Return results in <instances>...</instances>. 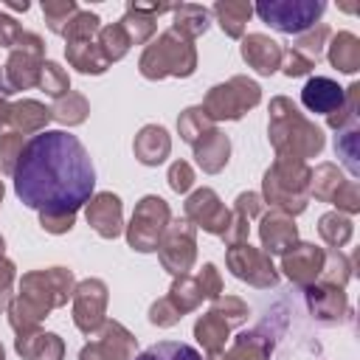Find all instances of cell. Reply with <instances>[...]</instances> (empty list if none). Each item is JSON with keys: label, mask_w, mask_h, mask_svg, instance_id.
<instances>
[{"label": "cell", "mask_w": 360, "mask_h": 360, "mask_svg": "<svg viewBox=\"0 0 360 360\" xmlns=\"http://www.w3.org/2000/svg\"><path fill=\"white\" fill-rule=\"evenodd\" d=\"M14 191L22 205L39 211V222L51 233L73 228L76 211L90 202L96 169L84 143L65 129H42L22 143L11 172Z\"/></svg>", "instance_id": "6da1fadb"}, {"label": "cell", "mask_w": 360, "mask_h": 360, "mask_svg": "<svg viewBox=\"0 0 360 360\" xmlns=\"http://www.w3.org/2000/svg\"><path fill=\"white\" fill-rule=\"evenodd\" d=\"M270 112H273L270 138H273V143H276V149L281 155L292 152L290 158H304V155H312V152H318L323 146L321 129L307 124L287 98H276L270 104Z\"/></svg>", "instance_id": "7a4b0ae2"}, {"label": "cell", "mask_w": 360, "mask_h": 360, "mask_svg": "<svg viewBox=\"0 0 360 360\" xmlns=\"http://www.w3.org/2000/svg\"><path fill=\"white\" fill-rule=\"evenodd\" d=\"M197 65L194 45L177 34L174 28L163 31L152 45H146L141 56V73L146 79H163V76H191Z\"/></svg>", "instance_id": "3957f363"}, {"label": "cell", "mask_w": 360, "mask_h": 360, "mask_svg": "<svg viewBox=\"0 0 360 360\" xmlns=\"http://www.w3.org/2000/svg\"><path fill=\"white\" fill-rule=\"evenodd\" d=\"M323 8L326 3L321 0H264L256 6V14L281 34H301L323 14Z\"/></svg>", "instance_id": "277c9868"}, {"label": "cell", "mask_w": 360, "mask_h": 360, "mask_svg": "<svg viewBox=\"0 0 360 360\" xmlns=\"http://www.w3.org/2000/svg\"><path fill=\"white\" fill-rule=\"evenodd\" d=\"M259 84L245 79V76H233L228 84H217L211 87V93L205 96V107L202 112L208 118H242V112H248L253 104H259Z\"/></svg>", "instance_id": "5b68a950"}, {"label": "cell", "mask_w": 360, "mask_h": 360, "mask_svg": "<svg viewBox=\"0 0 360 360\" xmlns=\"http://www.w3.org/2000/svg\"><path fill=\"white\" fill-rule=\"evenodd\" d=\"M20 290H22L20 292L22 298H28L31 304H37V307H42L48 312L51 307H59V304H65L70 298L73 276L65 267H51V270L28 273V276H22Z\"/></svg>", "instance_id": "8992f818"}, {"label": "cell", "mask_w": 360, "mask_h": 360, "mask_svg": "<svg viewBox=\"0 0 360 360\" xmlns=\"http://www.w3.org/2000/svg\"><path fill=\"white\" fill-rule=\"evenodd\" d=\"M169 225V205L160 197H143L129 222V245L135 250H158L160 233Z\"/></svg>", "instance_id": "52a82bcc"}, {"label": "cell", "mask_w": 360, "mask_h": 360, "mask_svg": "<svg viewBox=\"0 0 360 360\" xmlns=\"http://www.w3.org/2000/svg\"><path fill=\"white\" fill-rule=\"evenodd\" d=\"M3 70H6V79L14 90L34 87L39 82V70H42V39L37 34L22 31V37L11 48L8 65Z\"/></svg>", "instance_id": "ba28073f"}, {"label": "cell", "mask_w": 360, "mask_h": 360, "mask_svg": "<svg viewBox=\"0 0 360 360\" xmlns=\"http://www.w3.org/2000/svg\"><path fill=\"white\" fill-rule=\"evenodd\" d=\"M160 250V262L169 273L174 276H186V270L194 262V228L188 219H177L174 225H169L166 236L158 242Z\"/></svg>", "instance_id": "9c48e42d"}, {"label": "cell", "mask_w": 360, "mask_h": 360, "mask_svg": "<svg viewBox=\"0 0 360 360\" xmlns=\"http://www.w3.org/2000/svg\"><path fill=\"white\" fill-rule=\"evenodd\" d=\"M104 307H107V287L98 278H87L76 287V304H73V321L82 332L93 335L98 323L104 321Z\"/></svg>", "instance_id": "30bf717a"}, {"label": "cell", "mask_w": 360, "mask_h": 360, "mask_svg": "<svg viewBox=\"0 0 360 360\" xmlns=\"http://www.w3.org/2000/svg\"><path fill=\"white\" fill-rule=\"evenodd\" d=\"M228 264L233 270V276L256 284V287H267V284H276V270L270 264V259L264 253H259L256 248L250 245H233L228 250Z\"/></svg>", "instance_id": "8fae6325"}, {"label": "cell", "mask_w": 360, "mask_h": 360, "mask_svg": "<svg viewBox=\"0 0 360 360\" xmlns=\"http://www.w3.org/2000/svg\"><path fill=\"white\" fill-rule=\"evenodd\" d=\"M186 219L197 222L208 233H225V228L231 222V214L225 211V205L219 202V197L211 188H200L186 202Z\"/></svg>", "instance_id": "7c38bea8"}, {"label": "cell", "mask_w": 360, "mask_h": 360, "mask_svg": "<svg viewBox=\"0 0 360 360\" xmlns=\"http://www.w3.org/2000/svg\"><path fill=\"white\" fill-rule=\"evenodd\" d=\"M135 352V338L115 321L104 323V332L98 335V343H90L82 349V360H129Z\"/></svg>", "instance_id": "4fadbf2b"}, {"label": "cell", "mask_w": 360, "mask_h": 360, "mask_svg": "<svg viewBox=\"0 0 360 360\" xmlns=\"http://www.w3.org/2000/svg\"><path fill=\"white\" fill-rule=\"evenodd\" d=\"M301 101L307 110L312 112H343L346 110V98H343V90L338 87V82L326 79V76H315L304 84L301 90Z\"/></svg>", "instance_id": "5bb4252c"}, {"label": "cell", "mask_w": 360, "mask_h": 360, "mask_svg": "<svg viewBox=\"0 0 360 360\" xmlns=\"http://www.w3.org/2000/svg\"><path fill=\"white\" fill-rule=\"evenodd\" d=\"M242 59L262 76H270L281 65V48L276 39H270L264 34H248L242 39Z\"/></svg>", "instance_id": "9a60e30c"}, {"label": "cell", "mask_w": 360, "mask_h": 360, "mask_svg": "<svg viewBox=\"0 0 360 360\" xmlns=\"http://www.w3.org/2000/svg\"><path fill=\"white\" fill-rule=\"evenodd\" d=\"M87 219L104 239L118 236L121 233V200L110 191L96 194L87 205Z\"/></svg>", "instance_id": "2e32d148"}, {"label": "cell", "mask_w": 360, "mask_h": 360, "mask_svg": "<svg viewBox=\"0 0 360 360\" xmlns=\"http://www.w3.org/2000/svg\"><path fill=\"white\" fill-rule=\"evenodd\" d=\"M163 11H174L172 6H143V3H129L127 14L121 20V28L127 31L129 42H146L155 34V20Z\"/></svg>", "instance_id": "e0dca14e"}, {"label": "cell", "mask_w": 360, "mask_h": 360, "mask_svg": "<svg viewBox=\"0 0 360 360\" xmlns=\"http://www.w3.org/2000/svg\"><path fill=\"white\" fill-rule=\"evenodd\" d=\"M321 264H323V253L312 245H298V248H292V253L284 256V270L298 284L312 281L321 273Z\"/></svg>", "instance_id": "ac0fdd59"}, {"label": "cell", "mask_w": 360, "mask_h": 360, "mask_svg": "<svg viewBox=\"0 0 360 360\" xmlns=\"http://www.w3.org/2000/svg\"><path fill=\"white\" fill-rule=\"evenodd\" d=\"M262 242L267 253H284L295 242V225L284 211H273L262 222Z\"/></svg>", "instance_id": "d6986e66"}, {"label": "cell", "mask_w": 360, "mask_h": 360, "mask_svg": "<svg viewBox=\"0 0 360 360\" xmlns=\"http://www.w3.org/2000/svg\"><path fill=\"white\" fill-rule=\"evenodd\" d=\"M17 352L22 357H31V360H62L65 346H62L59 335H51V332H25V335L17 338Z\"/></svg>", "instance_id": "ffe728a7"}, {"label": "cell", "mask_w": 360, "mask_h": 360, "mask_svg": "<svg viewBox=\"0 0 360 360\" xmlns=\"http://www.w3.org/2000/svg\"><path fill=\"white\" fill-rule=\"evenodd\" d=\"M228 152H231V143L222 132L211 129L208 135H202L197 143H194V155H197V163L205 169V172H219L225 163H228Z\"/></svg>", "instance_id": "44dd1931"}, {"label": "cell", "mask_w": 360, "mask_h": 360, "mask_svg": "<svg viewBox=\"0 0 360 360\" xmlns=\"http://www.w3.org/2000/svg\"><path fill=\"white\" fill-rule=\"evenodd\" d=\"M169 146H172V143H169V135H166L163 127H143L141 135L135 138V155H138V160L146 163V166L160 163V160L169 155Z\"/></svg>", "instance_id": "7402d4cb"}, {"label": "cell", "mask_w": 360, "mask_h": 360, "mask_svg": "<svg viewBox=\"0 0 360 360\" xmlns=\"http://www.w3.org/2000/svg\"><path fill=\"white\" fill-rule=\"evenodd\" d=\"M68 62L73 65V68H79L82 73H104L107 70V59H104V53H101V48L93 42V39H87V42H68Z\"/></svg>", "instance_id": "603a6c76"}, {"label": "cell", "mask_w": 360, "mask_h": 360, "mask_svg": "<svg viewBox=\"0 0 360 360\" xmlns=\"http://www.w3.org/2000/svg\"><path fill=\"white\" fill-rule=\"evenodd\" d=\"M208 22H211V11H208V8L194 6V3L174 6V31H177V34H183L186 39L205 34Z\"/></svg>", "instance_id": "cb8c5ba5"}, {"label": "cell", "mask_w": 360, "mask_h": 360, "mask_svg": "<svg viewBox=\"0 0 360 360\" xmlns=\"http://www.w3.org/2000/svg\"><path fill=\"white\" fill-rule=\"evenodd\" d=\"M228 321L225 318H219L217 312H208V315H202L200 321H197V326H194V335H197V340L208 349V354H219L222 352V346H225V338H228Z\"/></svg>", "instance_id": "d4e9b609"}, {"label": "cell", "mask_w": 360, "mask_h": 360, "mask_svg": "<svg viewBox=\"0 0 360 360\" xmlns=\"http://www.w3.org/2000/svg\"><path fill=\"white\" fill-rule=\"evenodd\" d=\"M48 118H51V110H45L39 101H31V98L14 104L11 112H8V121L17 129H22V132H42V127L48 124Z\"/></svg>", "instance_id": "484cf974"}, {"label": "cell", "mask_w": 360, "mask_h": 360, "mask_svg": "<svg viewBox=\"0 0 360 360\" xmlns=\"http://www.w3.org/2000/svg\"><path fill=\"white\" fill-rule=\"evenodd\" d=\"M329 59L335 68L346 70V73H354L357 70V62H360V48H357V37L354 34H338L329 45Z\"/></svg>", "instance_id": "4316f807"}, {"label": "cell", "mask_w": 360, "mask_h": 360, "mask_svg": "<svg viewBox=\"0 0 360 360\" xmlns=\"http://www.w3.org/2000/svg\"><path fill=\"white\" fill-rule=\"evenodd\" d=\"M135 360H202V354L188 346V343H177V340H160L149 349H143Z\"/></svg>", "instance_id": "83f0119b"}, {"label": "cell", "mask_w": 360, "mask_h": 360, "mask_svg": "<svg viewBox=\"0 0 360 360\" xmlns=\"http://www.w3.org/2000/svg\"><path fill=\"white\" fill-rule=\"evenodd\" d=\"M250 11L253 8L248 3H217L214 6V14H217V20H219V25L228 37H242Z\"/></svg>", "instance_id": "f1b7e54d"}, {"label": "cell", "mask_w": 360, "mask_h": 360, "mask_svg": "<svg viewBox=\"0 0 360 360\" xmlns=\"http://www.w3.org/2000/svg\"><path fill=\"white\" fill-rule=\"evenodd\" d=\"M129 45H132V42H129L127 31L121 28V22L98 28V48H101V53H104V59H107V62L121 59V56L129 51Z\"/></svg>", "instance_id": "f546056e"}, {"label": "cell", "mask_w": 360, "mask_h": 360, "mask_svg": "<svg viewBox=\"0 0 360 360\" xmlns=\"http://www.w3.org/2000/svg\"><path fill=\"white\" fill-rule=\"evenodd\" d=\"M101 20H98V14H93V11H76L70 20H68V25H65V37H68V42H87V39H93V34H98V25Z\"/></svg>", "instance_id": "4dcf8cb0"}, {"label": "cell", "mask_w": 360, "mask_h": 360, "mask_svg": "<svg viewBox=\"0 0 360 360\" xmlns=\"http://www.w3.org/2000/svg\"><path fill=\"white\" fill-rule=\"evenodd\" d=\"M200 298H202V292H200L197 281L188 278V276H180V278L174 281L172 292H169V301H172V307H174L180 315L188 312V309H194V307L200 304Z\"/></svg>", "instance_id": "1f68e13d"}, {"label": "cell", "mask_w": 360, "mask_h": 360, "mask_svg": "<svg viewBox=\"0 0 360 360\" xmlns=\"http://www.w3.org/2000/svg\"><path fill=\"white\" fill-rule=\"evenodd\" d=\"M51 115H53L56 121H62V124H82L84 115H87V101H84L79 93H70V90H68V96L53 104Z\"/></svg>", "instance_id": "d6a6232c"}, {"label": "cell", "mask_w": 360, "mask_h": 360, "mask_svg": "<svg viewBox=\"0 0 360 360\" xmlns=\"http://www.w3.org/2000/svg\"><path fill=\"white\" fill-rule=\"evenodd\" d=\"M205 118H208V115L202 112V107H191V110H186V112L180 115V121H177V124H180V135H183L191 146H194L202 135H208V132H211Z\"/></svg>", "instance_id": "836d02e7"}, {"label": "cell", "mask_w": 360, "mask_h": 360, "mask_svg": "<svg viewBox=\"0 0 360 360\" xmlns=\"http://www.w3.org/2000/svg\"><path fill=\"white\" fill-rule=\"evenodd\" d=\"M48 96H62V93H68V87H70V82H68V73L56 65V62H42V70H39V82H37Z\"/></svg>", "instance_id": "e575fe53"}, {"label": "cell", "mask_w": 360, "mask_h": 360, "mask_svg": "<svg viewBox=\"0 0 360 360\" xmlns=\"http://www.w3.org/2000/svg\"><path fill=\"white\" fill-rule=\"evenodd\" d=\"M79 8H76V3L73 0H62V3H42V14H45V22H48V28L53 31V34H62L65 31V25H68V20L76 14Z\"/></svg>", "instance_id": "d590c367"}, {"label": "cell", "mask_w": 360, "mask_h": 360, "mask_svg": "<svg viewBox=\"0 0 360 360\" xmlns=\"http://www.w3.org/2000/svg\"><path fill=\"white\" fill-rule=\"evenodd\" d=\"M20 152H22V135L11 132V129H3L0 132V169L11 174L14 166H17Z\"/></svg>", "instance_id": "8d00e7d4"}, {"label": "cell", "mask_w": 360, "mask_h": 360, "mask_svg": "<svg viewBox=\"0 0 360 360\" xmlns=\"http://www.w3.org/2000/svg\"><path fill=\"white\" fill-rule=\"evenodd\" d=\"M321 233H323V239H326L329 245H340V242L349 239L352 228H349V222H346L343 217L326 214V217H321Z\"/></svg>", "instance_id": "74e56055"}, {"label": "cell", "mask_w": 360, "mask_h": 360, "mask_svg": "<svg viewBox=\"0 0 360 360\" xmlns=\"http://www.w3.org/2000/svg\"><path fill=\"white\" fill-rule=\"evenodd\" d=\"M211 312H217L219 318H225V321H228V326H233V323H242V321H245L248 307H245L239 298H219V301L214 304V309H211Z\"/></svg>", "instance_id": "f35d334b"}, {"label": "cell", "mask_w": 360, "mask_h": 360, "mask_svg": "<svg viewBox=\"0 0 360 360\" xmlns=\"http://www.w3.org/2000/svg\"><path fill=\"white\" fill-rule=\"evenodd\" d=\"M326 37H329V31H326V25H321L315 34H309V37H301V39H298V45H295L292 51H298L301 56H307V59L315 65V59L321 56V42H323Z\"/></svg>", "instance_id": "ab89813d"}, {"label": "cell", "mask_w": 360, "mask_h": 360, "mask_svg": "<svg viewBox=\"0 0 360 360\" xmlns=\"http://www.w3.org/2000/svg\"><path fill=\"white\" fill-rule=\"evenodd\" d=\"M191 183H194L191 166H188L186 160L172 163V169H169V186H172L174 191H188V188H191Z\"/></svg>", "instance_id": "60d3db41"}, {"label": "cell", "mask_w": 360, "mask_h": 360, "mask_svg": "<svg viewBox=\"0 0 360 360\" xmlns=\"http://www.w3.org/2000/svg\"><path fill=\"white\" fill-rule=\"evenodd\" d=\"M183 315L172 307V301L169 298H163V301H158V304H152V309H149V321L152 323H160V326H172V323H177Z\"/></svg>", "instance_id": "b9f144b4"}, {"label": "cell", "mask_w": 360, "mask_h": 360, "mask_svg": "<svg viewBox=\"0 0 360 360\" xmlns=\"http://www.w3.org/2000/svg\"><path fill=\"white\" fill-rule=\"evenodd\" d=\"M197 287L205 298H217L219 295V276H217V267L214 264H205L202 273L197 276Z\"/></svg>", "instance_id": "7bdbcfd3"}, {"label": "cell", "mask_w": 360, "mask_h": 360, "mask_svg": "<svg viewBox=\"0 0 360 360\" xmlns=\"http://www.w3.org/2000/svg\"><path fill=\"white\" fill-rule=\"evenodd\" d=\"M281 59H284V73L287 76H301V73H307L312 68V62L307 56H301L298 51H292V48L287 53H281Z\"/></svg>", "instance_id": "ee69618b"}, {"label": "cell", "mask_w": 360, "mask_h": 360, "mask_svg": "<svg viewBox=\"0 0 360 360\" xmlns=\"http://www.w3.org/2000/svg\"><path fill=\"white\" fill-rule=\"evenodd\" d=\"M20 37H22V28L17 25V20H14V17H6V14H0V45H6V48H14Z\"/></svg>", "instance_id": "f6af8a7d"}, {"label": "cell", "mask_w": 360, "mask_h": 360, "mask_svg": "<svg viewBox=\"0 0 360 360\" xmlns=\"http://www.w3.org/2000/svg\"><path fill=\"white\" fill-rule=\"evenodd\" d=\"M11 278H14V267H11V262L0 259V307L8 301V287H11Z\"/></svg>", "instance_id": "bcb514c9"}, {"label": "cell", "mask_w": 360, "mask_h": 360, "mask_svg": "<svg viewBox=\"0 0 360 360\" xmlns=\"http://www.w3.org/2000/svg\"><path fill=\"white\" fill-rule=\"evenodd\" d=\"M14 93V87L8 84V79H6V70L0 68V98H6V96H11Z\"/></svg>", "instance_id": "7dc6e473"}, {"label": "cell", "mask_w": 360, "mask_h": 360, "mask_svg": "<svg viewBox=\"0 0 360 360\" xmlns=\"http://www.w3.org/2000/svg\"><path fill=\"white\" fill-rule=\"evenodd\" d=\"M8 6H11V8H17V11H25V8H28V3H25V0H22V3H8Z\"/></svg>", "instance_id": "c3c4849f"}, {"label": "cell", "mask_w": 360, "mask_h": 360, "mask_svg": "<svg viewBox=\"0 0 360 360\" xmlns=\"http://www.w3.org/2000/svg\"><path fill=\"white\" fill-rule=\"evenodd\" d=\"M0 256H3V236H0Z\"/></svg>", "instance_id": "681fc988"}, {"label": "cell", "mask_w": 360, "mask_h": 360, "mask_svg": "<svg viewBox=\"0 0 360 360\" xmlns=\"http://www.w3.org/2000/svg\"><path fill=\"white\" fill-rule=\"evenodd\" d=\"M0 200H3V183H0Z\"/></svg>", "instance_id": "f907efd6"}, {"label": "cell", "mask_w": 360, "mask_h": 360, "mask_svg": "<svg viewBox=\"0 0 360 360\" xmlns=\"http://www.w3.org/2000/svg\"><path fill=\"white\" fill-rule=\"evenodd\" d=\"M0 360H3V346H0Z\"/></svg>", "instance_id": "816d5d0a"}]
</instances>
